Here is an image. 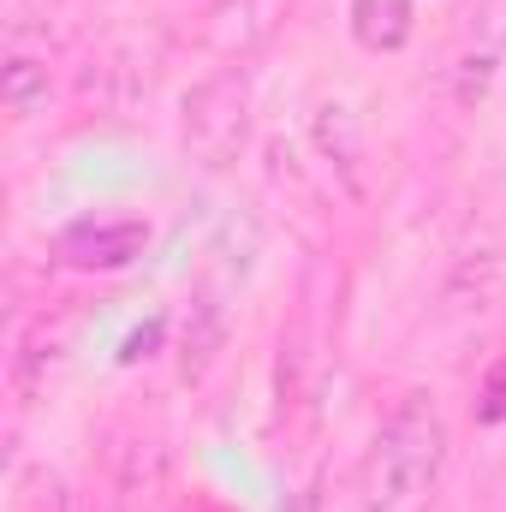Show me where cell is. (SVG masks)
I'll list each match as a JSON object with an SVG mask.
<instances>
[{"instance_id":"7a4b0ae2","label":"cell","mask_w":506,"mask_h":512,"mask_svg":"<svg viewBox=\"0 0 506 512\" xmlns=\"http://www.w3.org/2000/svg\"><path fill=\"white\" fill-rule=\"evenodd\" d=\"M251 137V78L239 66L203 78L185 96V149L203 167H227Z\"/></svg>"},{"instance_id":"3957f363","label":"cell","mask_w":506,"mask_h":512,"mask_svg":"<svg viewBox=\"0 0 506 512\" xmlns=\"http://www.w3.org/2000/svg\"><path fill=\"white\" fill-rule=\"evenodd\" d=\"M149 245V227L143 221H84L60 239V256L78 262V268H120Z\"/></svg>"},{"instance_id":"8992f818","label":"cell","mask_w":506,"mask_h":512,"mask_svg":"<svg viewBox=\"0 0 506 512\" xmlns=\"http://www.w3.org/2000/svg\"><path fill=\"white\" fill-rule=\"evenodd\" d=\"M501 417H506V364L483 387V423H501Z\"/></svg>"},{"instance_id":"277c9868","label":"cell","mask_w":506,"mask_h":512,"mask_svg":"<svg viewBox=\"0 0 506 512\" xmlns=\"http://www.w3.org/2000/svg\"><path fill=\"white\" fill-rule=\"evenodd\" d=\"M352 36L370 54H393L411 36V0H352Z\"/></svg>"},{"instance_id":"5b68a950","label":"cell","mask_w":506,"mask_h":512,"mask_svg":"<svg viewBox=\"0 0 506 512\" xmlns=\"http://www.w3.org/2000/svg\"><path fill=\"white\" fill-rule=\"evenodd\" d=\"M6 108L18 114V120H30V114H48V66H36V60H12L6 66Z\"/></svg>"},{"instance_id":"6da1fadb","label":"cell","mask_w":506,"mask_h":512,"mask_svg":"<svg viewBox=\"0 0 506 512\" xmlns=\"http://www.w3.org/2000/svg\"><path fill=\"white\" fill-rule=\"evenodd\" d=\"M441 465H447V423H441L435 399L405 393L381 417L376 441H370L358 512H423L441 483Z\"/></svg>"}]
</instances>
